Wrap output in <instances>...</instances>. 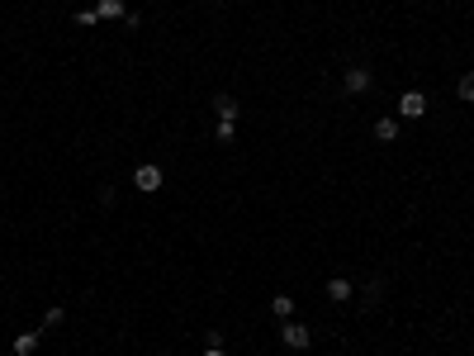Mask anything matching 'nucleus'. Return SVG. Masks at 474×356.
Wrapping results in <instances>:
<instances>
[{
    "label": "nucleus",
    "instance_id": "obj_11",
    "mask_svg": "<svg viewBox=\"0 0 474 356\" xmlns=\"http://www.w3.org/2000/svg\"><path fill=\"white\" fill-rule=\"evenodd\" d=\"M62 323H67V309H62V304H53V309L43 314V332H48V328H62Z\"/></svg>",
    "mask_w": 474,
    "mask_h": 356
},
{
    "label": "nucleus",
    "instance_id": "obj_5",
    "mask_svg": "<svg viewBox=\"0 0 474 356\" xmlns=\"http://www.w3.org/2000/svg\"><path fill=\"white\" fill-rule=\"evenodd\" d=\"M351 295H356V290H351V280H346V275H332V280H327V300H332V304H346Z\"/></svg>",
    "mask_w": 474,
    "mask_h": 356
},
{
    "label": "nucleus",
    "instance_id": "obj_12",
    "mask_svg": "<svg viewBox=\"0 0 474 356\" xmlns=\"http://www.w3.org/2000/svg\"><path fill=\"white\" fill-rule=\"evenodd\" d=\"M379 300H384V280L375 275V280L366 285V304H379Z\"/></svg>",
    "mask_w": 474,
    "mask_h": 356
},
{
    "label": "nucleus",
    "instance_id": "obj_16",
    "mask_svg": "<svg viewBox=\"0 0 474 356\" xmlns=\"http://www.w3.org/2000/svg\"><path fill=\"white\" fill-rule=\"evenodd\" d=\"M209 5H223V0H209Z\"/></svg>",
    "mask_w": 474,
    "mask_h": 356
},
{
    "label": "nucleus",
    "instance_id": "obj_13",
    "mask_svg": "<svg viewBox=\"0 0 474 356\" xmlns=\"http://www.w3.org/2000/svg\"><path fill=\"white\" fill-rule=\"evenodd\" d=\"M233 134H237V124H233V119H223V124H218V143H233Z\"/></svg>",
    "mask_w": 474,
    "mask_h": 356
},
{
    "label": "nucleus",
    "instance_id": "obj_2",
    "mask_svg": "<svg viewBox=\"0 0 474 356\" xmlns=\"http://www.w3.org/2000/svg\"><path fill=\"white\" fill-rule=\"evenodd\" d=\"M133 186H138L142 195H157V191H161V166H157V162L138 166V171H133Z\"/></svg>",
    "mask_w": 474,
    "mask_h": 356
},
{
    "label": "nucleus",
    "instance_id": "obj_8",
    "mask_svg": "<svg viewBox=\"0 0 474 356\" xmlns=\"http://www.w3.org/2000/svg\"><path fill=\"white\" fill-rule=\"evenodd\" d=\"M95 15H100V19H124L129 10H124V0H100V5H95Z\"/></svg>",
    "mask_w": 474,
    "mask_h": 356
},
{
    "label": "nucleus",
    "instance_id": "obj_6",
    "mask_svg": "<svg viewBox=\"0 0 474 356\" xmlns=\"http://www.w3.org/2000/svg\"><path fill=\"white\" fill-rule=\"evenodd\" d=\"M213 110H218V119H233V124H237V100L228 95V90H218V95H213Z\"/></svg>",
    "mask_w": 474,
    "mask_h": 356
},
{
    "label": "nucleus",
    "instance_id": "obj_7",
    "mask_svg": "<svg viewBox=\"0 0 474 356\" xmlns=\"http://www.w3.org/2000/svg\"><path fill=\"white\" fill-rule=\"evenodd\" d=\"M375 138H379V143H394V138H398V119H394V114L375 119Z\"/></svg>",
    "mask_w": 474,
    "mask_h": 356
},
{
    "label": "nucleus",
    "instance_id": "obj_15",
    "mask_svg": "<svg viewBox=\"0 0 474 356\" xmlns=\"http://www.w3.org/2000/svg\"><path fill=\"white\" fill-rule=\"evenodd\" d=\"M199 356H223V347H204V352H199Z\"/></svg>",
    "mask_w": 474,
    "mask_h": 356
},
{
    "label": "nucleus",
    "instance_id": "obj_3",
    "mask_svg": "<svg viewBox=\"0 0 474 356\" xmlns=\"http://www.w3.org/2000/svg\"><path fill=\"white\" fill-rule=\"evenodd\" d=\"M427 114V95L422 90H403L398 95V119H422Z\"/></svg>",
    "mask_w": 474,
    "mask_h": 356
},
{
    "label": "nucleus",
    "instance_id": "obj_14",
    "mask_svg": "<svg viewBox=\"0 0 474 356\" xmlns=\"http://www.w3.org/2000/svg\"><path fill=\"white\" fill-rule=\"evenodd\" d=\"M460 100H474V72L465 76V81H460Z\"/></svg>",
    "mask_w": 474,
    "mask_h": 356
},
{
    "label": "nucleus",
    "instance_id": "obj_10",
    "mask_svg": "<svg viewBox=\"0 0 474 356\" xmlns=\"http://www.w3.org/2000/svg\"><path fill=\"white\" fill-rule=\"evenodd\" d=\"M33 347H38V332H19L15 337V356H33Z\"/></svg>",
    "mask_w": 474,
    "mask_h": 356
},
{
    "label": "nucleus",
    "instance_id": "obj_1",
    "mask_svg": "<svg viewBox=\"0 0 474 356\" xmlns=\"http://www.w3.org/2000/svg\"><path fill=\"white\" fill-rule=\"evenodd\" d=\"M280 337H285L290 352H309V347H313V328H309V323H294V318H285Z\"/></svg>",
    "mask_w": 474,
    "mask_h": 356
},
{
    "label": "nucleus",
    "instance_id": "obj_4",
    "mask_svg": "<svg viewBox=\"0 0 474 356\" xmlns=\"http://www.w3.org/2000/svg\"><path fill=\"white\" fill-rule=\"evenodd\" d=\"M342 86H346V95H366L370 86H375V76H370V67H346Z\"/></svg>",
    "mask_w": 474,
    "mask_h": 356
},
{
    "label": "nucleus",
    "instance_id": "obj_9",
    "mask_svg": "<svg viewBox=\"0 0 474 356\" xmlns=\"http://www.w3.org/2000/svg\"><path fill=\"white\" fill-rule=\"evenodd\" d=\"M270 314H275L280 323H285V318H294V300H290V295H275V300H270Z\"/></svg>",
    "mask_w": 474,
    "mask_h": 356
}]
</instances>
